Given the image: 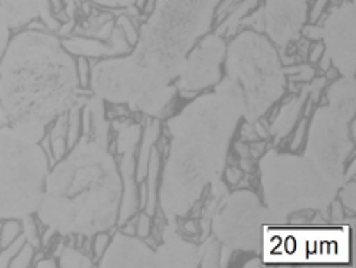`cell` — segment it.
Returning a JSON list of instances; mask_svg holds the SVG:
<instances>
[{"label":"cell","instance_id":"obj_1","mask_svg":"<svg viewBox=\"0 0 356 268\" xmlns=\"http://www.w3.org/2000/svg\"><path fill=\"white\" fill-rule=\"evenodd\" d=\"M221 0H156L127 55L99 58L89 74L91 92L146 117L163 118L178 92L185 57L211 33Z\"/></svg>","mask_w":356,"mask_h":268},{"label":"cell","instance_id":"obj_2","mask_svg":"<svg viewBox=\"0 0 356 268\" xmlns=\"http://www.w3.org/2000/svg\"><path fill=\"white\" fill-rule=\"evenodd\" d=\"M243 115L242 89L225 77L213 92L199 96L168 120L172 140L159 202L170 226L191 212L207 185L221 178L229 142Z\"/></svg>","mask_w":356,"mask_h":268},{"label":"cell","instance_id":"obj_3","mask_svg":"<svg viewBox=\"0 0 356 268\" xmlns=\"http://www.w3.org/2000/svg\"><path fill=\"white\" fill-rule=\"evenodd\" d=\"M76 58L48 29L10 36L0 58V103L9 125L42 142L55 118L86 101Z\"/></svg>","mask_w":356,"mask_h":268},{"label":"cell","instance_id":"obj_4","mask_svg":"<svg viewBox=\"0 0 356 268\" xmlns=\"http://www.w3.org/2000/svg\"><path fill=\"white\" fill-rule=\"evenodd\" d=\"M122 192L110 142L81 135L48 169L35 215L58 236L92 237L117 224Z\"/></svg>","mask_w":356,"mask_h":268},{"label":"cell","instance_id":"obj_5","mask_svg":"<svg viewBox=\"0 0 356 268\" xmlns=\"http://www.w3.org/2000/svg\"><path fill=\"white\" fill-rule=\"evenodd\" d=\"M226 77L240 85L245 101V120L257 122L280 101L286 89V74L280 51L264 33L243 29L226 43Z\"/></svg>","mask_w":356,"mask_h":268},{"label":"cell","instance_id":"obj_6","mask_svg":"<svg viewBox=\"0 0 356 268\" xmlns=\"http://www.w3.org/2000/svg\"><path fill=\"white\" fill-rule=\"evenodd\" d=\"M261 174L266 208L281 219L307 208L324 210L343 186L307 156L274 151L262 158Z\"/></svg>","mask_w":356,"mask_h":268},{"label":"cell","instance_id":"obj_7","mask_svg":"<svg viewBox=\"0 0 356 268\" xmlns=\"http://www.w3.org/2000/svg\"><path fill=\"white\" fill-rule=\"evenodd\" d=\"M50 161L42 142L0 126V219L35 215L42 202Z\"/></svg>","mask_w":356,"mask_h":268},{"label":"cell","instance_id":"obj_8","mask_svg":"<svg viewBox=\"0 0 356 268\" xmlns=\"http://www.w3.org/2000/svg\"><path fill=\"white\" fill-rule=\"evenodd\" d=\"M266 207L252 192L233 193L218 210L213 221V231L218 241L225 246L240 251H261L262 248V219Z\"/></svg>","mask_w":356,"mask_h":268},{"label":"cell","instance_id":"obj_9","mask_svg":"<svg viewBox=\"0 0 356 268\" xmlns=\"http://www.w3.org/2000/svg\"><path fill=\"white\" fill-rule=\"evenodd\" d=\"M226 55V38L207 33L194 44L185 57L180 74L175 79L178 91L191 94L216 85L222 79V62Z\"/></svg>","mask_w":356,"mask_h":268},{"label":"cell","instance_id":"obj_10","mask_svg":"<svg viewBox=\"0 0 356 268\" xmlns=\"http://www.w3.org/2000/svg\"><path fill=\"white\" fill-rule=\"evenodd\" d=\"M321 28V42L331 63L343 77H355L356 62V9L355 0H343L329 10Z\"/></svg>","mask_w":356,"mask_h":268},{"label":"cell","instance_id":"obj_11","mask_svg":"<svg viewBox=\"0 0 356 268\" xmlns=\"http://www.w3.org/2000/svg\"><path fill=\"white\" fill-rule=\"evenodd\" d=\"M261 7L262 33L277 51L302 38V28L309 19V0H264Z\"/></svg>","mask_w":356,"mask_h":268},{"label":"cell","instance_id":"obj_12","mask_svg":"<svg viewBox=\"0 0 356 268\" xmlns=\"http://www.w3.org/2000/svg\"><path fill=\"white\" fill-rule=\"evenodd\" d=\"M140 139V126L136 124L122 125L118 126L117 135V151L122 156L120 171L122 185H124V192H122V202L120 212H118L117 224L124 226L129 219L139 208V196H137V181H136V151L139 147Z\"/></svg>","mask_w":356,"mask_h":268},{"label":"cell","instance_id":"obj_13","mask_svg":"<svg viewBox=\"0 0 356 268\" xmlns=\"http://www.w3.org/2000/svg\"><path fill=\"white\" fill-rule=\"evenodd\" d=\"M99 267H154V251L136 234L115 233L103 255Z\"/></svg>","mask_w":356,"mask_h":268},{"label":"cell","instance_id":"obj_14","mask_svg":"<svg viewBox=\"0 0 356 268\" xmlns=\"http://www.w3.org/2000/svg\"><path fill=\"white\" fill-rule=\"evenodd\" d=\"M62 44L72 57H84V58H108V57H120L127 55L132 50L131 44L125 40L122 29L115 24L113 33H111L108 42L102 40L89 38V36H65L60 38Z\"/></svg>","mask_w":356,"mask_h":268},{"label":"cell","instance_id":"obj_15","mask_svg":"<svg viewBox=\"0 0 356 268\" xmlns=\"http://www.w3.org/2000/svg\"><path fill=\"white\" fill-rule=\"evenodd\" d=\"M0 2L10 29H21L35 19H40L48 31L57 33L62 24L60 19L55 17L48 0H0Z\"/></svg>","mask_w":356,"mask_h":268},{"label":"cell","instance_id":"obj_16","mask_svg":"<svg viewBox=\"0 0 356 268\" xmlns=\"http://www.w3.org/2000/svg\"><path fill=\"white\" fill-rule=\"evenodd\" d=\"M173 237L166 236L165 246L158 253H166V256H159L154 260V267H194L197 265V246L185 243L181 237L172 234Z\"/></svg>","mask_w":356,"mask_h":268},{"label":"cell","instance_id":"obj_17","mask_svg":"<svg viewBox=\"0 0 356 268\" xmlns=\"http://www.w3.org/2000/svg\"><path fill=\"white\" fill-rule=\"evenodd\" d=\"M158 137H159V118H154V120L147 122L146 130H144V133L140 135V139L143 140H139L140 151H139V156H137V159H136V181L137 183L144 181V178H146L151 149H153V145L156 144V140H158Z\"/></svg>","mask_w":356,"mask_h":268},{"label":"cell","instance_id":"obj_18","mask_svg":"<svg viewBox=\"0 0 356 268\" xmlns=\"http://www.w3.org/2000/svg\"><path fill=\"white\" fill-rule=\"evenodd\" d=\"M305 98H307V91H303V94L300 96V98L291 99V101L281 108L277 117L273 120V128H270V132L276 133L277 139L286 135L289 130L293 128V125L296 124L300 111H302L303 108V103H305Z\"/></svg>","mask_w":356,"mask_h":268},{"label":"cell","instance_id":"obj_19","mask_svg":"<svg viewBox=\"0 0 356 268\" xmlns=\"http://www.w3.org/2000/svg\"><path fill=\"white\" fill-rule=\"evenodd\" d=\"M48 139H50V149L55 161L64 158L69 151V145H67V113L55 118Z\"/></svg>","mask_w":356,"mask_h":268},{"label":"cell","instance_id":"obj_20","mask_svg":"<svg viewBox=\"0 0 356 268\" xmlns=\"http://www.w3.org/2000/svg\"><path fill=\"white\" fill-rule=\"evenodd\" d=\"M95 265L91 258L88 255H84L81 249L74 246H64L60 251V256H58V267H84L89 268Z\"/></svg>","mask_w":356,"mask_h":268},{"label":"cell","instance_id":"obj_21","mask_svg":"<svg viewBox=\"0 0 356 268\" xmlns=\"http://www.w3.org/2000/svg\"><path fill=\"white\" fill-rule=\"evenodd\" d=\"M22 234L21 221L17 219H6L0 227V248H6L13 241H16Z\"/></svg>","mask_w":356,"mask_h":268},{"label":"cell","instance_id":"obj_22","mask_svg":"<svg viewBox=\"0 0 356 268\" xmlns=\"http://www.w3.org/2000/svg\"><path fill=\"white\" fill-rule=\"evenodd\" d=\"M115 24L122 29L127 43L134 47V44L137 43V38H139V28L134 24L131 16H129V14H120V16H117V19H115Z\"/></svg>","mask_w":356,"mask_h":268},{"label":"cell","instance_id":"obj_23","mask_svg":"<svg viewBox=\"0 0 356 268\" xmlns=\"http://www.w3.org/2000/svg\"><path fill=\"white\" fill-rule=\"evenodd\" d=\"M35 246L29 244L28 241H24V244L19 248V251L16 253L13 260H10V265L14 268H22V267H29L33 263V256H35Z\"/></svg>","mask_w":356,"mask_h":268},{"label":"cell","instance_id":"obj_24","mask_svg":"<svg viewBox=\"0 0 356 268\" xmlns=\"http://www.w3.org/2000/svg\"><path fill=\"white\" fill-rule=\"evenodd\" d=\"M21 226H22V236L26 237V241H28L29 244H33L35 248H38L40 244H42V241H40V234H38V229H36V222L33 221V215L21 219Z\"/></svg>","mask_w":356,"mask_h":268},{"label":"cell","instance_id":"obj_25","mask_svg":"<svg viewBox=\"0 0 356 268\" xmlns=\"http://www.w3.org/2000/svg\"><path fill=\"white\" fill-rule=\"evenodd\" d=\"M341 202H343V207L348 208L351 214H355V207H356V200H355V192H356V183L353 180V176L348 180V183H343L341 186Z\"/></svg>","mask_w":356,"mask_h":268},{"label":"cell","instance_id":"obj_26","mask_svg":"<svg viewBox=\"0 0 356 268\" xmlns=\"http://www.w3.org/2000/svg\"><path fill=\"white\" fill-rule=\"evenodd\" d=\"M24 241H26V237L21 234V236L17 237L16 241H13V243L7 244L6 248L0 249V267H9L10 265V260L16 256V253L19 251V248L22 246V244H24Z\"/></svg>","mask_w":356,"mask_h":268},{"label":"cell","instance_id":"obj_27","mask_svg":"<svg viewBox=\"0 0 356 268\" xmlns=\"http://www.w3.org/2000/svg\"><path fill=\"white\" fill-rule=\"evenodd\" d=\"M10 26L9 22H7V17H6V12H3V7H2V2H0V58H2L3 51H6L7 44L10 42Z\"/></svg>","mask_w":356,"mask_h":268},{"label":"cell","instance_id":"obj_28","mask_svg":"<svg viewBox=\"0 0 356 268\" xmlns=\"http://www.w3.org/2000/svg\"><path fill=\"white\" fill-rule=\"evenodd\" d=\"M76 69L81 87H86V85H89V74H91V67H89L88 58L76 57Z\"/></svg>","mask_w":356,"mask_h":268},{"label":"cell","instance_id":"obj_29","mask_svg":"<svg viewBox=\"0 0 356 268\" xmlns=\"http://www.w3.org/2000/svg\"><path fill=\"white\" fill-rule=\"evenodd\" d=\"M151 215H147L146 212L144 214H140L139 217H137V222H136V236L140 237V240H146L147 236L151 234Z\"/></svg>","mask_w":356,"mask_h":268},{"label":"cell","instance_id":"obj_30","mask_svg":"<svg viewBox=\"0 0 356 268\" xmlns=\"http://www.w3.org/2000/svg\"><path fill=\"white\" fill-rule=\"evenodd\" d=\"M95 241H92V253H95L96 260H99V256L103 255L106 246L110 243V236H108V231H103V233L95 234Z\"/></svg>","mask_w":356,"mask_h":268},{"label":"cell","instance_id":"obj_31","mask_svg":"<svg viewBox=\"0 0 356 268\" xmlns=\"http://www.w3.org/2000/svg\"><path fill=\"white\" fill-rule=\"evenodd\" d=\"M91 2L103 9H129L136 0H91Z\"/></svg>","mask_w":356,"mask_h":268},{"label":"cell","instance_id":"obj_32","mask_svg":"<svg viewBox=\"0 0 356 268\" xmlns=\"http://www.w3.org/2000/svg\"><path fill=\"white\" fill-rule=\"evenodd\" d=\"M329 6V0H314V6L309 9V21L310 24H315L322 17V14L325 12V7Z\"/></svg>","mask_w":356,"mask_h":268},{"label":"cell","instance_id":"obj_33","mask_svg":"<svg viewBox=\"0 0 356 268\" xmlns=\"http://www.w3.org/2000/svg\"><path fill=\"white\" fill-rule=\"evenodd\" d=\"M324 53H325V47H324V43L318 40V42H314V44H310L307 58H309L310 63H317L318 58H321Z\"/></svg>","mask_w":356,"mask_h":268},{"label":"cell","instance_id":"obj_34","mask_svg":"<svg viewBox=\"0 0 356 268\" xmlns=\"http://www.w3.org/2000/svg\"><path fill=\"white\" fill-rule=\"evenodd\" d=\"M218 255H220V249H216V244H213L209 249H206V256H204L202 260V265H220Z\"/></svg>","mask_w":356,"mask_h":268},{"label":"cell","instance_id":"obj_35","mask_svg":"<svg viewBox=\"0 0 356 268\" xmlns=\"http://www.w3.org/2000/svg\"><path fill=\"white\" fill-rule=\"evenodd\" d=\"M225 173H226V176H228V183L235 185L242 180V173H240V171H236V167H233V169L232 167H225Z\"/></svg>","mask_w":356,"mask_h":268},{"label":"cell","instance_id":"obj_36","mask_svg":"<svg viewBox=\"0 0 356 268\" xmlns=\"http://www.w3.org/2000/svg\"><path fill=\"white\" fill-rule=\"evenodd\" d=\"M35 265L40 267V268H42V267H51V268H55V267L58 265V263H55V260H51V258H44V260H40V262L35 263Z\"/></svg>","mask_w":356,"mask_h":268},{"label":"cell","instance_id":"obj_37","mask_svg":"<svg viewBox=\"0 0 356 268\" xmlns=\"http://www.w3.org/2000/svg\"><path fill=\"white\" fill-rule=\"evenodd\" d=\"M3 125H9V122H7L6 111H3L2 103H0V126H3Z\"/></svg>","mask_w":356,"mask_h":268},{"label":"cell","instance_id":"obj_38","mask_svg":"<svg viewBox=\"0 0 356 268\" xmlns=\"http://www.w3.org/2000/svg\"><path fill=\"white\" fill-rule=\"evenodd\" d=\"M146 2H147V0H136V2H134V7H136V9L139 10V12H143V9H144V6H146Z\"/></svg>","mask_w":356,"mask_h":268},{"label":"cell","instance_id":"obj_39","mask_svg":"<svg viewBox=\"0 0 356 268\" xmlns=\"http://www.w3.org/2000/svg\"><path fill=\"white\" fill-rule=\"evenodd\" d=\"M0 227H2V219H0Z\"/></svg>","mask_w":356,"mask_h":268},{"label":"cell","instance_id":"obj_40","mask_svg":"<svg viewBox=\"0 0 356 268\" xmlns=\"http://www.w3.org/2000/svg\"><path fill=\"white\" fill-rule=\"evenodd\" d=\"M309 2H310V0H309Z\"/></svg>","mask_w":356,"mask_h":268}]
</instances>
